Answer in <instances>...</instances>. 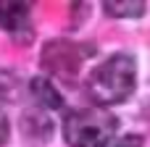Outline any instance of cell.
Returning <instances> with one entry per match:
<instances>
[{
  "mask_svg": "<svg viewBox=\"0 0 150 147\" xmlns=\"http://www.w3.org/2000/svg\"><path fill=\"white\" fill-rule=\"evenodd\" d=\"M16 92H18V82H16V76L8 74V71H0V100L13 103V100H16Z\"/></svg>",
  "mask_w": 150,
  "mask_h": 147,
  "instance_id": "52a82bcc",
  "label": "cell"
},
{
  "mask_svg": "<svg viewBox=\"0 0 150 147\" xmlns=\"http://www.w3.org/2000/svg\"><path fill=\"white\" fill-rule=\"evenodd\" d=\"M82 55H84V50H79L76 45H71L66 39H53L42 50V66L55 71V74L74 76V71L79 68V58Z\"/></svg>",
  "mask_w": 150,
  "mask_h": 147,
  "instance_id": "3957f363",
  "label": "cell"
},
{
  "mask_svg": "<svg viewBox=\"0 0 150 147\" xmlns=\"http://www.w3.org/2000/svg\"><path fill=\"white\" fill-rule=\"evenodd\" d=\"M116 147H142V137H137V134H129V137H124V139H121Z\"/></svg>",
  "mask_w": 150,
  "mask_h": 147,
  "instance_id": "ba28073f",
  "label": "cell"
},
{
  "mask_svg": "<svg viewBox=\"0 0 150 147\" xmlns=\"http://www.w3.org/2000/svg\"><path fill=\"white\" fill-rule=\"evenodd\" d=\"M116 134V118L100 108H76L63 118V137L71 147H105Z\"/></svg>",
  "mask_w": 150,
  "mask_h": 147,
  "instance_id": "7a4b0ae2",
  "label": "cell"
},
{
  "mask_svg": "<svg viewBox=\"0 0 150 147\" xmlns=\"http://www.w3.org/2000/svg\"><path fill=\"white\" fill-rule=\"evenodd\" d=\"M32 97L40 103V105H45V108H63V97L55 92V87L47 82V79H42V76H37V79H32Z\"/></svg>",
  "mask_w": 150,
  "mask_h": 147,
  "instance_id": "5b68a950",
  "label": "cell"
},
{
  "mask_svg": "<svg viewBox=\"0 0 150 147\" xmlns=\"http://www.w3.org/2000/svg\"><path fill=\"white\" fill-rule=\"evenodd\" d=\"M0 29L11 34L29 29V3H16V0L0 3Z\"/></svg>",
  "mask_w": 150,
  "mask_h": 147,
  "instance_id": "277c9868",
  "label": "cell"
},
{
  "mask_svg": "<svg viewBox=\"0 0 150 147\" xmlns=\"http://www.w3.org/2000/svg\"><path fill=\"white\" fill-rule=\"evenodd\" d=\"M8 142V118L0 113V147Z\"/></svg>",
  "mask_w": 150,
  "mask_h": 147,
  "instance_id": "9c48e42d",
  "label": "cell"
},
{
  "mask_svg": "<svg viewBox=\"0 0 150 147\" xmlns=\"http://www.w3.org/2000/svg\"><path fill=\"white\" fill-rule=\"evenodd\" d=\"M145 8L148 5L142 0H105L103 3V11L116 18H137L145 13Z\"/></svg>",
  "mask_w": 150,
  "mask_h": 147,
  "instance_id": "8992f818",
  "label": "cell"
},
{
  "mask_svg": "<svg viewBox=\"0 0 150 147\" xmlns=\"http://www.w3.org/2000/svg\"><path fill=\"white\" fill-rule=\"evenodd\" d=\"M134 84H137V63L127 53L111 55L87 79L90 97L98 105H103V108L105 105H119V103L129 100V95L134 92Z\"/></svg>",
  "mask_w": 150,
  "mask_h": 147,
  "instance_id": "6da1fadb",
  "label": "cell"
}]
</instances>
